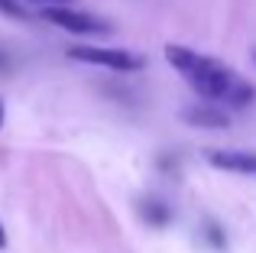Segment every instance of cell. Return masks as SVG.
<instances>
[{"label":"cell","instance_id":"cell-1","mask_svg":"<svg viewBox=\"0 0 256 253\" xmlns=\"http://www.w3.org/2000/svg\"><path fill=\"white\" fill-rule=\"evenodd\" d=\"M166 62L198 91L208 101H220L230 104V108H246V104L256 101V88L246 78H240L234 68H227L224 62L211 56H201L194 49H185V46H166Z\"/></svg>","mask_w":256,"mask_h":253},{"label":"cell","instance_id":"cell-2","mask_svg":"<svg viewBox=\"0 0 256 253\" xmlns=\"http://www.w3.org/2000/svg\"><path fill=\"white\" fill-rule=\"evenodd\" d=\"M42 20L58 30H68V32H82V36H107L114 30L107 20L100 16H91V13H82V10H72L65 4H49L42 6Z\"/></svg>","mask_w":256,"mask_h":253},{"label":"cell","instance_id":"cell-3","mask_svg":"<svg viewBox=\"0 0 256 253\" xmlns=\"http://www.w3.org/2000/svg\"><path fill=\"white\" fill-rule=\"evenodd\" d=\"M68 58H78V62H88V65H104V68H114V72H140L146 65L143 56H136V52L98 49V46H72Z\"/></svg>","mask_w":256,"mask_h":253},{"label":"cell","instance_id":"cell-4","mask_svg":"<svg viewBox=\"0 0 256 253\" xmlns=\"http://www.w3.org/2000/svg\"><path fill=\"white\" fill-rule=\"evenodd\" d=\"M211 166L227 172H240V176H256V152H237V150H211L208 152Z\"/></svg>","mask_w":256,"mask_h":253},{"label":"cell","instance_id":"cell-5","mask_svg":"<svg viewBox=\"0 0 256 253\" xmlns=\"http://www.w3.org/2000/svg\"><path fill=\"white\" fill-rule=\"evenodd\" d=\"M185 124L192 126H208V130H224V126H230V117H227V110L220 108H211V104H194V108H185Z\"/></svg>","mask_w":256,"mask_h":253},{"label":"cell","instance_id":"cell-6","mask_svg":"<svg viewBox=\"0 0 256 253\" xmlns=\"http://www.w3.org/2000/svg\"><path fill=\"white\" fill-rule=\"evenodd\" d=\"M136 211H140V218H143L146 224H156V228H166V224L172 221L169 204H162L159 198H140V202H136Z\"/></svg>","mask_w":256,"mask_h":253},{"label":"cell","instance_id":"cell-7","mask_svg":"<svg viewBox=\"0 0 256 253\" xmlns=\"http://www.w3.org/2000/svg\"><path fill=\"white\" fill-rule=\"evenodd\" d=\"M0 13L10 20H26L30 13H26V6L20 4V0H0Z\"/></svg>","mask_w":256,"mask_h":253},{"label":"cell","instance_id":"cell-8","mask_svg":"<svg viewBox=\"0 0 256 253\" xmlns=\"http://www.w3.org/2000/svg\"><path fill=\"white\" fill-rule=\"evenodd\" d=\"M4 247H6V234H4V224H0V253H4Z\"/></svg>","mask_w":256,"mask_h":253},{"label":"cell","instance_id":"cell-9","mask_svg":"<svg viewBox=\"0 0 256 253\" xmlns=\"http://www.w3.org/2000/svg\"><path fill=\"white\" fill-rule=\"evenodd\" d=\"M32 4H46L49 6V4H68V0H32Z\"/></svg>","mask_w":256,"mask_h":253},{"label":"cell","instance_id":"cell-10","mask_svg":"<svg viewBox=\"0 0 256 253\" xmlns=\"http://www.w3.org/2000/svg\"><path fill=\"white\" fill-rule=\"evenodd\" d=\"M0 68H6V56H4V52H0Z\"/></svg>","mask_w":256,"mask_h":253},{"label":"cell","instance_id":"cell-11","mask_svg":"<svg viewBox=\"0 0 256 253\" xmlns=\"http://www.w3.org/2000/svg\"><path fill=\"white\" fill-rule=\"evenodd\" d=\"M0 126H4V101H0Z\"/></svg>","mask_w":256,"mask_h":253}]
</instances>
